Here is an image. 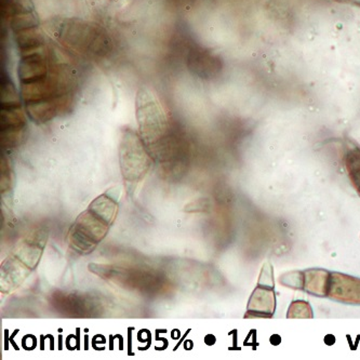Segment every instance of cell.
<instances>
[{
    "label": "cell",
    "mask_w": 360,
    "mask_h": 360,
    "mask_svg": "<svg viewBox=\"0 0 360 360\" xmlns=\"http://www.w3.org/2000/svg\"><path fill=\"white\" fill-rule=\"evenodd\" d=\"M75 90L74 73L69 64L60 60L47 76L21 86V96L30 119L44 124L71 111Z\"/></svg>",
    "instance_id": "obj_1"
},
{
    "label": "cell",
    "mask_w": 360,
    "mask_h": 360,
    "mask_svg": "<svg viewBox=\"0 0 360 360\" xmlns=\"http://www.w3.org/2000/svg\"><path fill=\"white\" fill-rule=\"evenodd\" d=\"M119 192L107 190L80 213L67 236L69 248L74 253L86 255L107 237L118 213Z\"/></svg>",
    "instance_id": "obj_2"
},
{
    "label": "cell",
    "mask_w": 360,
    "mask_h": 360,
    "mask_svg": "<svg viewBox=\"0 0 360 360\" xmlns=\"http://www.w3.org/2000/svg\"><path fill=\"white\" fill-rule=\"evenodd\" d=\"M48 232L44 228L30 233L21 240L12 253L1 265V292L10 294L22 286L32 271L39 264Z\"/></svg>",
    "instance_id": "obj_3"
},
{
    "label": "cell",
    "mask_w": 360,
    "mask_h": 360,
    "mask_svg": "<svg viewBox=\"0 0 360 360\" xmlns=\"http://www.w3.org/2000/svg\"><path fill=\"white\" fill-rule=\"evenodd\" d=\"M53 28L60 42L84 57L102 59L113 49V42L107 30L94 23L80 19H63Z\"/></svg>",
    "instance_id": "obj_4"
},
{
    "label": "cell",
    "mask_w": 360,
    "mask_h": 360,
    "mask_svg": "<svg viewBox=\"0 0 360 360\" xmlns=\"http://www.w3.org/2000/svg\"><path fill=\"white\" fill-rule=\"evenodd\" d=\"M136 119L142 140L147 147L156 148L167 138L168 118L157 96L142 87L136 93Z\"/></svg>",
    "instance_id": "obj_5"
},
{
    "label": "cell",
    "mask_w": 360,
    "mask_h": 360,
    "mask_svg": "<svg viewBox=\"0 0 360 360\" xmlns=\"http://www.w3.org/2000/svg\"><path fill=\"white\" fill-rule=\"evenodd\" d=\"M141 136L126 129L121 136L119 161L121 174L129 190H134L151 168L152 159Z\"/></svg>",
    "instance_id": "obj_6"
},
{
    "label": "cell",
    "mask_w": 360,
    "mask_h": 360,
    "mask_svg": "<svg viewBox=\"0 0 360 360\" xmlns=\"http://www.w3.org/2000/svg\"><path fill=\"white\" fill-rule=\"evenodd\" d=\"M90 271L125 289L154 294L163 286L161 275L143 267L121 264H91Z\"/></svg>",
    "instance_id": "obj_7"
},
{
    "label": "cell",
    "mask_w": 360,
    "mask_h": 360,
    "mask_svg": "<svg viewBox=\"0 0 360 360\" xmlns=\"http://www.w3.org/2000/svg\"><path fill=\"white\" fill-rule=\"evenodd\" d=\"M25 119L22 105L10 79L1 80V144L12 148L22 141Z\"/></svg>",
    "instance_id": "obj_8"
},
{
    "label": "cell",
    "mask_w": 360,
    "mask_h": 360,
    "mask_svg": "<svg viewBox=\"0 0 360 360\" xmlns=\"http://www.w3.org/2000/svg\"><path fill=\"white\" fill-rule=\"evenodd\" d=\"M188 71L201 79H213L222 71L223 62L217 55L206 48L194 46L186 59Z\"/></svg>",
    "instance_id": "obj_9"
},
{
    "label": "cell",
    "mask_w": 360,
    "mask_h": 360,
    "mask_svg": "<svg viewBox=\"0 0 360 360\" xmlns=\"http://www.w3.org/2000/svg\"><path fill=\"white\" fill-rule=\"evenodd\" d=\"M326 296L348 304H360V279L341 273H330Z\"/></svg>",
    "instance_id": "obj_10"
},
{
    "label": "cell",
    "mask_w": 360,
    "mask_h": 360,
    "mask_svg": "<svg viewBox=\"0 0 360 360\" xmlns=\"http://www.w3.org/2000/svg\"><path fill=\"white\" fill-rule=\"evenodd\" d=\"M276 301H275L274 286L258 285L252 294L248 304L246 318H271L274 315Z\"/></svg>",
    "instance_id": "obj_11"
},
{
    "label": "cell",
    "mask_w": 360,
    "mask_h": 360,
    "mask_svg": "<svg viewBox=\"0 0 360 360\" xmlns=\"http://www.w3.org/2000/svg\"><path fill=\"white\" fill-rule=\"evenodd\" d=\"M330 271L325 269H309L302 271V288L312 296H326Z\"/></svg>",
    "instance_id": "obj_12"
},
{
    "label": "cell",
    "mask_w": 360,
    "mask_h": 360,
    "mask_svg": "<svg viewBox=\"0 0 360 360\" xmlns=\"http://www.w3.org/2000/svg\"><path fill=\"white\" fill-rule=\"evenodd\" d=\"M345 165L350 182L360 196V147L353 146L348 148L345 156Z\"/></svg>",
    "instance_id": "obj_13"
},
{
    "label": "cell",
    "mask_w": 360,
    "mask_h": 360,
    "mask_svg": "<svg viewBox=\"0 0 360 360\" xmlns=\"http://www.w3.org/2000/svg\"><path fill=\"white\" fill-rule=\"evenodd\" d=\"M288 318H313V311L309 303L296 301L289 307Z\"/></svg>",
    "instance_id": "obj_14"
},
{
    "label": "cell",
    "mask_w": 360,
    "mask_h": 360,
    "mask_svg": "<svg viewBox=\"0 0 360 360\" xmlns=\"http://www.w3.org/2000/svg\"><path fill=\"white\" fill-rule=\"evenodd\" d=\"M333 1H336V3H350V0H333Z\"/></svg>",
    "instance_id": "obj_15"
}]
</instances>
